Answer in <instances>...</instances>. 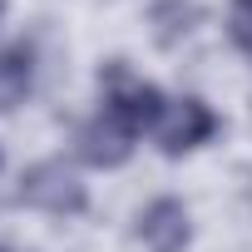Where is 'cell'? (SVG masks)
I'll return each instance as SVG.
<instances>
[{
	"mask_svg": "<svg viewBox=\"0 0 252 252\" xmlns=\"http://www.w3.org/2000/svg\"><path fill=\"white\" fill-rule=\"evenodd\" d=\"M99 94H104V114H114L124 129H134V134H154V124L163 119V89L149 84L144 74L129 69V60H109L99 69Z\"/></svg>",
	"mask_w": 252,
	"mask_h": 252,
	"instance_id": "obj_1",
	"label": "cell"
},
{
	"mask_svg": "<svg viewBox=\"0 0 252 252\" xmlns=\"http://www.w3.org/2000/svg\"><path fill=\"white\" fill-rule=\"evenodd\" d=\"M15 198H20L25 208H35V213H50V218H74V213H84V203H89L79 173H74L64 158H40V163H30V168L20 173Z\"/></svg>",
	"mask_w": 252,
	"mask_h": 252,
	"instance_id": "obj_2",
	"label": "cell"
},
{
	"mask_svg": "<svg viewBox=\"0 0 252 252\" xmlns=\"http://www.w3.org/2000/svg\"><path fill=\"white\" fill-rule=\"evenodd\" d=\"M218 134V114L208 109V99L198 94H183V99H168L163 104V119L154 124V139L168 158H183L193 149H203L208 139Z\"/></svg>",
	"mask_w": 252,
	"mask_h": 252,
	"instance_id": "obj_3",
	"label": "cell"
},
{
	"mask_svg": "<svg viewBox=\"0 0 252 252\" xmlns=\"http://www.w3.org/2000/svg\"><path fill=\"white\" fill-rule=\"evenodd\" d=\"M134 129H124V124L114 119V114H94V119H84L79 129H74V154L89 163V168H119V163H129V154H134Z\"/></svg>",
	"mask_w": 252,
	"mask_h": 252,
	"instance_id": "obj_4",
	"label": "cell"
},
{
	"mask_svg": "<svg viewBox=\"0 0 252 252\" xmlns=\"http://www.w3.org/2000/svg\"><path fill=\"white\" fill-rule=\"evenodd\" d=\"M139 242L149 252H188L193 242V218L178 198H154L139 208Z\"/></svg>",
	"mask_w": 252,
	"mask_h": 252,
	"instance_id": "obj_5",
	"label": "cell"
},
{
	"mask_svg": "<svg viewBox=\"0 0 252 252\" xmlns=\"http://www.w3.org/2000/svg\"><path fill=\"white\" fill-rule=\"evenodd\" d=\"M35 84V55L25 45H5L0 50V114H10L15 104H25Z\"/></svg>",
	"mask_w": 252,
	"mask_h": 252,
	"instance_id": "obj_6",
	"label": "cell"
},
{
	"mask_svg": "<svg viewBox=\"0 0 252 252\" xmlns=\"http://www.w3.org/2000/svg\"><path fill=\"white\" fill-rule=\"evenodd\" d=\"M149 25H154V45L173 50V45H183L193 35L198 5H193V0H154V5H149Z\"/></svg>",
	"mask_w": 252,
	"mask_h": 252,
	"instance_id": "obj_7",
	"label": "cell"
},
{
	"mask_svg": "<svg viewBox=\"0 0 252 252\" xmlns=\"http://www.w3.org/2000/svg\"><path fill=\"white\" fill-rule=\"evenodd\" d=\"M227 40L252 55V0H227Z\"/></svg>",
	"mask_w": 252,
	"mask_h": 252,
	"instance_id": "obj_8",
	"label": "cell"
},
{
	"mask_svg": "<svg viewBox=\"0 0 252 252\" xmlns=\"http://www.w3.org/2000/svg\"><path fill=\"white\" fill-rule=\"evenodd\" d=\"M0 15H5V0H0Z\"/></svg>",
	"mask_w": 252,
	"mask_h": 252,
	"instance_id": "obj_9",
	"label": "cell"
},
{
	"mask_svg": "<svg viewBox=\"0 0 252 252\" xmlns=\"http://www.w3.org/2000/svg\"><path fill=\"white\" fill-rule=\"evenodd\" d=\"M0 163H5V154H0Z\"/></svg>",
	"mask_w": 252,
	"mask_h": 252,
	"instance_id": "obj_10",
	"label": "cell"
}]
</instances>
